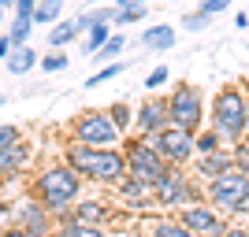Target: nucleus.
<instances>
[{
    "instance_id": "obj_1",
    "label": "nucleus",
    "mask_w": 249,
    "mask_h": 237,
    "mask_svg": "<svg viewBox=\"0 0 249 237\" xmlns=\"http://www.w3.org/2000/svg\"><path fill=\"white\" fill-rule=\"evenodd\" d=\"M63 163L78 171L82 182H97V186H119L126 174V156L119 148H93V144L78 141L63 148Z\"/></svg>"
},
{
    "instance_id": "obj_2",
    "label": "nucleus",
    "mask_w": 249,
    "mask_h": 237,
    "mask_svg": "<svg viewBox=\"0 0 249 237\" xmlns=\"http://www.w3.org/2000/svg\"><path fill=\"white\" fill-rule=\"evenodd\" d=\"M208 126L223 137V144H238L249 137V96L238 85H223L212 96V111H208Z\"/></svg>"
},
{
    "instance_id": "obj_3",
    "label": "nucleus",
    "mask_w": 249,
    "mask_h": 237,
    "mask_svg": "<svg viewBox=\"0 0 249 237\" xmlns=\"http://www.w3.org/2000/svg\"><path fill=\"white\" fill-rule=\"evenodd\" d=\"M34 196H37L56 219H63L71 211V204L82 196V174L71 171L67 163H49L34 178Z\"/></svg>"
},
{
    "instance_id": "obj_4",
    "label": "nucleus",
    "mask_w": 249,
    "mask_h": 237,
    "mask_svg": "<svg viewBox=\"0 0 249 237\" xmlns=\"http://www.w3.org/2000/svg\"><path fill=\"white\" fill-rule=\"evenodd\" d=\"M205 200L219 215H246L249 211V174H242L238 167H231L227 174L205 182Z\"/></svg>"
},
{
    "instance_id": "obj_5",
    "label": "nucleus",
    "mask_w": 249,
    "mask_h": 237,
    "mask_svg": "<svg viewBox=\"0 0 249 237\" xmlns=\"http://www.w3.org/2000/svg\"><path fill=\"white\" fill-rule=\"evenodd\" d=\"M167 115H171V126H182V130H194L197 134L205 126V93H201L194 82H178L171 93H167Z\"/></svg>"
},
{
    "instance_id": "obj_6",
    "label": "nucleus",
    "mask_w": 249,
    "mask_h": 237,
    "mask_svg": "<svg viewBox=\"0 0 249 237\" xmlns=\"http://www.w3.org/2000/svg\"><path fill=\"white\" fill-rule=\"evenodd\" d=\"M119 137H123V130L112 123L108 108H101V111H82V115L71 123V141H78V144L115 148V144H119Z\"/></svg>"
},
{
    "instance_id": "obj_7",
    "label": "nucleus",
    "mask_w": 249,
    "mask_h": 237,
    "mask_svg": "<svg viewBox=\"0 0 249 237\" xmlns=\"http://www.w3.org/2000/svg\"><path fill=\"white\" fill-rule=\"evenodd\" d=\"M153 200L156 207H186L205 200V186H194V178L182 167H167V174L153 186Z\"/></svg>"
},
{
    "instance_id": "obj_8",
    "label": "nucleus",
    "mask_w": 249,
    "mask_h": 237,
    "mask_svg": "<svg viewBox=\"0 0 249 237\" xmlns=\"http://www.w3.org/2000/svg\"><path fill=\"white\" fill-rule=\"evenodd\" d=\"M123 148H126L123 152L126 156V171L138 174V178H145L149 186H156V182L167 174V167H171L164 156H160V148L153 144V137H134V141H126Z\"/></svg>"
},
{
    "instance_id": "obj_9",
    "label": "nucleus",
    "mask_w": 249,
    "mask_h": 237,
    "mask_svg": "<svg viewBox=\"0 0 249 237\" xmlns=\"http://www.w3.org/2000/svg\"><path fill=\"white\" fill-rule=\"evenodd\" d=\"M153 144L160 148V156H164L171 167H186V163H194V156H197L194 130H182V126H164V130L153 137Z\"/></svg>"
},
{
    "instance_id": "obj_10",
    "label": "nucleus",
    "mask_w": 249,
    "mask_h": 237,
    "mask_svg": "<svg viewBox=\"0 0 249 237\" xmlns=\"http://www.w3.org/2000/svg\"><path fill=\"white\" fill-rule=\"evenodd\" d=\"M178 222H182L186 230H194L197 237H223V230L231 226L227 215H219L208 200H197V204L178 207Z\"/></svg>"
},
{
    "instance_id": "obj_11",
    "label": "nucleus",
    "mask_w": 249,
    "mask_h": 237,
    "mask_svg": "<svg viewBox=\"0 0 249 237\" xmlns=\"http://www.w3.org/2000/svg\"><path fill=\"white\" fill-rule=\"evenodd\" d=\"M164 126H171V115H167V96L160 93H145L134 108V130L138 137H156Z\"/></svg>"
},
{
    "instance_id": "obj_12",
    "label": "nucleus",
    "mask_w": 249,
    "mask_h": 237,
    "mask_svg": "<svg viewBox=\"0 0 249 237\" xmlns=\"http://www.w3.org/2000/svg\"><path fill=\"white\" fill-rule=\"evenodd\" d=\"M52 219H56V215H52L37 196H34V200H22L19 207H11V222L22 226L26 234H34V237H52V230H56V226H52Z\"/></svg>"
},
{
    "instance_id": "obj_13",
    "label": "nucleus",
    "mask_w": 249,
    "mask_h": 237,
    "mask_svg": "<svg viewBox=\"0 0 249 237\" xmlns=\"http://www.w3.org/2000/svg\"><path fill=\"white\" fill-rule=\"evenodd\" d=\"M231 167H234L231 148H216V152H197L194 156V174H197L201 182H212V178L227 174Z\"/></svg>"
},
{
    "instance_id": "obj_14",
    "label": "nucleus",
    "mask_w": 249,
    "mask_h": 237,
    "mask_svg": "<svg viewBox=\"0 0 249 237\" xmlns=\"http://www.w3.org/2000/svg\"><path fill=\"white\" fill-rule=\"evenodd\" d=\"M175 41H178V30L167 26V22H156V26L138 33V45L149 48V52H167V48H175Z\"/></svg>"
},
{
    "instance_id": "obj_15",
    "label": "nucleus",
    "mask_w": 249,
    "mask_h": 237,
    "mask_svg": "<svg viewBox=\"0 0 249 237\" xmlns=\"http://www.w3.org/2000/svg\"><path fill=\"white\" fill-rule=\"evenodd\" d=\"M41 63V56L30 48V45H15L11 48V56L4 60V67H8V74H15V78H22V74H30L34 67Z\"/></svg>"
},
{
    "instance_id": "obj_16",
    "label": "nucleus",
    "mask_w": 249,
    "mask_h": 237,
    "mask_svg": "<svg viewBox=\"0 0 249 237\" xmlns=\"http://www.w3.org/2000/svg\"><path fill=\"white\" fill-rule=\"evenodd\" d=\"M78 37H82L78 19H60V22H52V30H49V48H67Z\"/></svg>"
},
{
    "instance_id": "obj_17",
    "label": "nucleus",
    "mask_w": 249,
    "mask_h": 237,
    "mask_svg": "<svg viewBox=\"0 0 249 237\" xmlns=\"http://www.w3.org/2000/svg\"><path fill=\"white\" fill-rule=\"evenodd\" d=\"M30 163V148L26 144H11L8 152H0V178H11V174H19L22 167Z\"/></svg>"
},
{
    "instance_id": "obj_18",
    "label": "nucleus",
    "mask_w": 249,
    "mask_h": 237,
    "mask_svg": "<svg viewBox=\"0 0 249 237\" xmlns=\"http://www.w3.org/2000/svg\"><path fill=\"white\" fill-rule=\"evenodd\" d=\"M67 215L74 219V222H93V226H101L104 219H108V207L101 204V200H74V211H67Z\"/></svg>"
},
{
    "instance_id": "obj_19",
    "label": "nucleus",
    "mask_w": 249,
    "mask_h": 237,
    "mask_svg": "<svg viewBox=\"0 0 249 237\" xmlns=\"http://www.w3.org/2000/svg\"><path fill=\"white\" fill-rule=\"evenodd\" d=\"M112 33H115V26H112V22H101V26H89V30H86L82 37H78V41H82V56H89V60H93L97 52H101V45L108 41Z\"/></svg>"
},
{
    "instance_id": "obj_20",
    "label": "nucleus",
    "mask_w": 249,
    "mask_h": 237,
    "mask_svg": "<svg viewBox=\"0 0 249 237\" xmlns=\"http://www.w3.org/2000/svg\"><path fill=\"white\" fill-rule=\"evenodd\" d=\"M74 19H78V26H82V33L89 30V26H101V22H112V26H115V4H93V8L78 11Z\"/></svg>"
},
{
    "instance_id": "obj_21",
    "label": "nucleus",
    "mask_w": 249,
    "mask_h": 237,
    "mask_svg": "<svg viewBox=\"0 0 249 237\" xmlns=\"http://www.w3.org/2000/svg\"><path fill=\"white\" fill-rule=\"evenodd\" d=\"M56 237H108L101 226H93V222H74L71 215H63L60 219V226L52 230Z\"/></svg>"
},
{
    "instance_id": "obj_22",
    "label": "nucleus",
    "mask_w": 249,
    "mask_h": 237,
    "mask_svg": "<svg viewBox=\"0 0 249 237\" xmlns=\"http://www.w3.org/2000/svg\"><path fill=\"white\" fill-rule=\"evenodd\" d=\"M130 67V60H115V63H101V71H93L89 78H86V89H97V85L112 82V78H119V74Z\"/></svg>"
},
{
    "instance_id": "obj_23",
    "label": "nucleus",
    "mask_w": 249,
    "mask_h": 237,
    "mask_svg": "<svg viewBox=\"0 0 249 237\" xmlns=\"http://www.w3.org/2000/svg\"><path fill=\"white\" fill-rule=\"evenodd\" d=\"M119 193H123V200H142V196H153V186H149L145 178H138L126 171L123 182H119Z\"/></svg>"
},
{
    "instance_id": "obj_24",
    "label": "nucleus",
    "mask_w": 249,
    "mask_h": 237,
    "mask_svg": "<svg viewBox=\"0 0 249 237\" xmlns=\"http://www.w3.org/2000/svg\"><path fill=\"white\" fill-rule=\"evenodd\" d=\"M63 4H67V0H37V11H34V26H52V22H60Z\"/></svg>"
},
{
    "instance_id": "obj_25",
    "label": "nucleus",
    "mask_w": 249,
    "mask_h": 237,
    "mask_svg": "<svg viewBox=\"0 0 249 237\" xmlns=\"http://www.w3.org/2000/svg\"><path fill=\"white\" fill-rule=\"evenodd\" d=\"M126 45H130V37H126V33H112V37L101 45V52H97L93 60H97V63H115L119 56H123Z\"/></svg>"
},
{
    "instance_id": "obj_26",
    "label": "nucleus",
    "mask_w": 249,
    "mask_h": 237,
    "mask_svg": "<svg viewBox=\"0 0 249 237\" xmlns=\"http://www.w3.org/2000/svg\"><path fill=\"white\" fill-rule=\"evenodd\" d=\"M149 237H197L194 230H186L178 219H156L149 226Z\"/></svg>"
},
{
    "instance_id": "obj_27",
    "label": "nucleus",
    "mask_w": 249,
    "mask_h": 237,
    "mask_svg": "<svg viewBox=\"0 0 249 237\" xmlns=\"http://www.w3.org/2000/svg\"><path fill=\"white\" fill-rule=\"evenodd\" d=\"M4 33H8L11 48H15V45H26V41H30V33H34V19H30V15H15V19H11V26H8Z\"/></svg>"
},
{
    "instance_id": "obj_28",
    "label": "nucleus",
    "mask_w": 249,
    "mask_h": 237,
    "mask_svg": "<svg viewBox=\"0 0 249 237\" xmlns=\"http://www.w3.org/2000/svg\"><path fill=\"white\" fill-rule=\"evenodd\" d=\"M37 67H45V74H60V71H67V67H71V56H67L63 48H49V52L41 56V63H37Z\"/></svg>"
},
{
    "instance_id": "obj_29",
    "label": "nucleus",
    "mask_w": 249,
    "mask_h": 237,
    "mask_svg": "<svg viewBox=\"0 0 249 237\" xmlns=\"http://www.w3.org/2000/svg\"><path fill=\"white\" fill-rule=\"evenodd\" d=\"M212 15H205V11H186V15H182V22H178V26H182V30H190V33H205V30H212Z\"/></svg>"
},
{
    "instance_id": "obj_30",
    "label": "nucleus",
    "mask_w": 249,
    "mask_h": 237,
    "mask_svg": "<svg viewBox=\"0 0 249 237\" xmlns=\"http://www.w3.org/2000/svg\"><path fill=\"white\" fill-rule=\"evenodd\" d=\"M108 115H112V123L119 126L123 134H126V130H130V126H134V108H130V104H126V100H115L112 108H108Z\"/></svg>"
},
{
    "instance_id": "obj_31",
    "label": "nucleus",
    "mask_w": 249,
    "mask_h": 237,
    "mask_svg": "<svg viewBox=\"0 0 249 237\" xmlns=\"http://www.w3.org/2000/svg\"><path fill=\"white\" fill-rule=\"evenodd\" d=\"M194 144H197V152H216V148H223V137L212 126H201L197 134H194Z\"/></svg>"
},
{
    "instance_id": "obj_32",
    "label": "nucleus",
    "mask_w": 249,
    "mask_h": 237,
    "mask_svg": "<svg viewBox=\"0 0 249 237\" xmlns=\"http://www.w3.org/2000/svg\"><path fill=\"white\" fill-rule=\"evenodd\" d=\"M145 19V4H126V8H115V26H134V22Z\"/></svg>"
},
{
    "instance_id": "obj_33",
    "label": "nucleus",
    "mask_w": 249,
    "mask_h": 237,
    "mask_svg": "<svg viewBox=\"0 0 249 237\" xmlns=\"http://www.w3.org/2000/svg\"><path fill=\"white\" fill-rule=\"evenodd\" d=\"M171 82V71H167V63H160V67H153V71L145 74V82H142V89L145 93H156L160 85H167Z\"/></svg>"
},
{
    "instance_id": "obj_34",
    "label": "nucleus",
    "mask_w": 249,
    "mask_h": 237,
    "mask_svg": "<svg viewBox=\"0 0 249 237\" xmlns=\"http://www.w3.org/2000/svg\"><path fill=\"white\" fill-rule=\"evenodd\" d=\"M22 141V130L15 123H0V152H8L11 144H19Z\"/></svg>"
},
{
    "instance_id": "obj_35",
    "label": "nucleus",
    "mask_w": 249,
    "mask_h": 237,
    "mask_svg": "<svg viewBox=\"0 0 249 237\" xmlns=\"http://www.w3.org/2000/svg\"><path fill=\"white\" fill-rule=\"evenodd\" d=\"M231 159H234V167H238L242 174H249V141L231 144Z\"/></svg>"
},
{
    "instance_id": "obj_36",
    "label": "nucleus",
    "mask_w": 249,
    "mask_h": 237,
    "mask_svg": "<svg viewBox=\"0 0 249 237\" xmlns=\"http://www.w3.org/2000/svg\"><path fill=\"white\" fill-rule=\"evenodd\" d=\"M231 4H234V0H197V11H205V15L219 19L223 11H231Z\"/></svg>"
},
{
    "instance_id": "obj_37",
    "label": "nucleus",
    "mask_w": 249,
    "mask_h": 237,
    "mask_svg": "<svg viewBox=\"0 0 249 237\" xmlns=\"http://www.w3.org/2000/svg\"><path fill=\"white\" fill-rule=\"evenodd\" d=\"M34 11H37V0H19L15 4V15H30L34 19Z\"/></svg>"
},
{
    "instance_id": "obj_38",
    "label": "nucleus",
    "mask_w": 249,
    "mask_h": 237,
    "mask_svg": "<svg viewBox=\"0 0 249 237\" xmlns=\"http://www.w3.org/2000/svg\"><path fill=\"white\" fill-rule=\"evenodd\" d=\"M0 237H34V234H26L22 226H15V222H11V226H4V230H0Z\"/></svg>"
},
{
    "instance_id": "obj_39",
    "label": "nucleus",
    "mask_w": 249,
    "mask_h": 237,
    "mask_svg": "<svg viewBox=\"0 0 249 237\" xmlns=\"http://www.w3.org/2000/svg\"><path fill=\"white\" fill-rule=\"evenodd\" d=\"M11 56V41H8V33H0V63Z\"/></svg>"
},
{
    "instance_id": "obj_40",
    "label": "nucleus",
    "mask_w": 249,
    "mask_h": 237,
    "mask_svg": "<svg viewBox=\"0 0 249 237\" xmlns=\"http://www.w3.org/2000/svg\"><path fill=\"white\" fill-rule=\"evenodd\" d=\"M223 237H249V230L246 226H227V230H223Z\"/></svg>"
},
{
    "instance_id": "obj_41",
    "label": "nucleus",
    "mask_w": 249,
    "mask_h": 237,
    "mask_svg": "<svg viewBox=\"0 0 249 237\" xmlns=\"http://www.w3.org/2000/svg\"><path fill=\"white\" fill-rule=\"evenodd\" d=\"M234 26H238V30H246V26H249V15H246V11H238V15H234Z\"/></svg>"
},
{
    "instance_id": "obj_42",
    "label": "nucleus",
    "mask_w": 249,
    "mask_h": 237,
    "mask_svg": "<svg viewBox=\"0 0 249 237\" xmlns=\"http://www.w3.org/2000/svg\"><path fill=\"white\" fill-rule=\"evenodd\" d=\"M15 4H19V0H0V8H4V11H15Z\"/></svg>"
},
{
    "instance_id": "obj_43",
    "label": "nucleus",
    "mask_w": 249,
    "mask_h": 237,
    "mask_svg": "<svg viewBox=\"0 0 249 237\" xmlns=\"http://www.w3.org/2000/svg\"><path fill=\"white\" fill-rule=\"evenodd\" d=\"M115 8H126V4H134V0H112Z\"/></svg>"
},
{
    "instance_id": "obj_44",
    "label": "nucleus",
    "mask_w": 249,
    "mask_h": 237,
    "mask_svg": "<svg viewBox=\"0 0 249 237\" xmlns=\"http://www.w3.org/2000/svg\"><path fill=\"white\" fill-rule=\"evenodd\" d=\"M0 30H4V8H0Z\"/></svg>"
},
{
    "instance_id": "obj_45",
    "label": "nucleus",
    "mask_w": 249,
    "mask_h": 237,
    "mask_svg": "<svg viewBox=\"0 0 249 237\" xmlns=\"http://www.w3.org/2000/svg\"><path fill=\"white\" fill-rule=\"evenodd\" d=\"M4 104H8V96H4V93H0V108H4Z\"/></svg>"
},
{
    "instance_id": "obj_46",
    "label": "nucleus",
    "mask_w": 249,
    "mask_h": 237,
    "mask_svg": "<svg viewBox=\"0 0 249 237\" xmlns=\"http://www.w3.org/2000/svg\"><path fill=\"white\" fill-rule=\"evenodd\" d=\"M134 4H145V8H149V0H134Z\"/></svg>"
},
{
    "instance_id": "obj_47",
    "label": "nucleus",
    "mask_w": 249,
    "mask_h": 237,
    "mask_svg": "<svg viewBox=\"0 0 249 237\" xmlns=\"http://www.w3.org/2000/svg\"><path fill=\"white\" fill-rule=\"evenodd\" d=\"M97 4H112V0H97Z\"/></svg>"
},
{
    "instance_id": "obj_48",
    "label": "nucleus",
    "mask_w": 249,
    "mask_h": 237,
    "mask_svg": "<svg viewBox=\"0 0 249 237\" xmlns=\"http://www.w3.org/2000/svg\"><path fill=\"white\" fill-rule=\"evenodd\" d=\"M246 230H249V222H246Z\"/></svg>"
},
{
    "instance_id": "obj_49",
    "label": "nucleus",
    "mask_w": 249,
    "mask_h": 237,
    "mask_svg": "<svg viewBox=\"0 0 249 237\" xmlns=\"http://www.w3.org/2000/svg\"><path fill=\"white\" fill-rule=\"evenodd\" d=\"M246 96H249V89H246Z\"/></svg>"
}]
</instances>
